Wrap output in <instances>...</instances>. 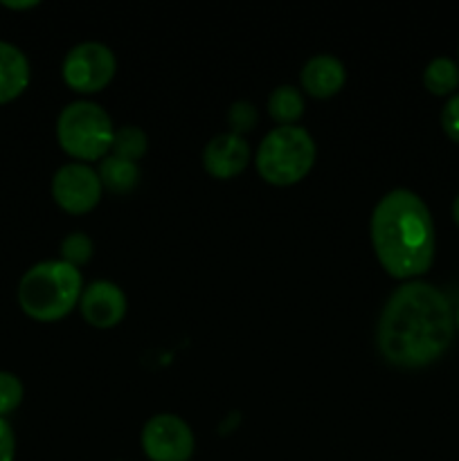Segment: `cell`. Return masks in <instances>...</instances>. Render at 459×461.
Here are the masks:
<instances>
[{
	"label": "cell",
	"instance_id": "obj_16",
	"mask_svg": "<svg viewBox=\"0 0 459 461\" xmlns=\"http://www.w3.org/2000/svg\"><path fill=\"white\" fill-rule=\"evenodd\" d=\"M147 149H148V138L140 126L135 124L117 126L115 135H112L111 153L126 158V160L138 162L140 158L147 153Z\"/></svg>",
	"mask_w": 459,
	"mask_h": 461
},
{
	"label": "cell",
	"instance_id": "obj_6",
	"mask_svg": "<svg viewBox=\"0 0 459 461\" xmlns=\"http://www.w3.org/2000/svg\"><path fill=\"white\" fill-rule=\"evenodd\" d=\"M117 70L115 52L102 41H81L63 57V81L76 93H97L111 84Z\"/></svg>",
	"mask_w": 459,
	"mask_h": 461
},
{
	"label": "cell",
	"instance_id": "obj_15",
	"mask_svg": "<svg viewBox=\"0 0 459 461\" xmlns=\"http://www.w3.org/2000/svg\"><path fill=\"white\" fill-rule=\"evenodd\" d=\"M423 86L435 95L453 93L459 86V63L446 54L430 59L423 70Z\"/></svg>",
	"mask_w": 459,
	"mask_h": 461
},
{
	"label": "cell",
	"instance_id": "obj_19",
	"mask_svg": "<svg viewBox=\"0 0 459 461\" xmlns=\"http://www.w3.org/2000/svg\"><path fill=\"white\" fill-rule=\"evenodd\" d=\"M256 122H259V111H256L255 104L248 102V99H238V102L230 104L228 124L232 133H248V131L255 129Z\"/></svg>",
	"mask_w": 459,
	"mask_h": 461
},
{
	"label": "cell",
	"instance_id": "obj_9",
	"mask_svg": "<svg viewBox=\"0 0 459 461\" xmlns=\"http://www.w3.org/2000/svg\"><path fill=\"white\" fill-rule=\"evenodd\" d=\"M126 293L120 284L111 279H94L81 293L79 309L88 324L97 329H111L120 324L126 315Z\"/></svg>",
	"mask_w": 459,
	"mask_h": 461
},
{
	"label": "cell",
	"instance_id": "obj_4",
	"mask_svg": "<svg viewBox=\"0 0 459 461\" xmlns=\"http://www.w3.org/2000/svg\"><path fill=\"white\" fill-rule=\"evenodd\" d=\"M315 140L300 124L274 126L261 138L255 165L261 178L270 185H295L304 178L315 162Z\"/></svg>",
	"mask_w": 459,
	"mask_h": 461
},
{
	"label": "cell",
	"instance_id": "obj_21",
	"mask_svg": "<svg viewBox=\"0 0 459 461\" xmlns=\"http://www.w3.org/2000/svg\"><path fill=\"white\" fill-rule=\"evenodd\" d=\"M16 459V435H14L12 423L0 417V461Z\"/></svg>",
	"mask_w": 459,
	"mask_h": 461
},
{
	"label": "cell",
	"instance_id": "obj_10",
	"mask_svg": "<svg viewBox=\"0 0 459 461\" xmlns=\"http://www.w3.org/2000/svg\"><path fill=\"white\" fill-rule=\"evenodd\" d=\"M250 162V144L243 135L223 131L202 149V167L214 178H234Z\"/></svg>",
	"mask_w": 459,
	"mask_h": 461
},
{
	"label": "cell",
	"instance_id": "obj_14",
	"mask_svg": "<svg viewBox=\"0 0 459 461\" xmlns=\"http://www.w3.org/2000/svg\"><path fill=\"white\" fill-rule=\"evenodd\" d=\"M268 113L282 126L297 124V120L304 115V97H302V90L291 84L277 86L268 95Z\"/></svg>",
	"mask_w": 459,
	"mask_h": 461
},
{
	"label": "cell",
	"instance_id": "obj_13",
	"mask_svg": "<svg viewBox=\"0 0 459 461\" xmlns=\"http://www.w3.org/2000/svg\"><path fill=\"white\" fill-rule=\"evenodd\" d=\"M97 174L104 187H108L115 194L130 192V189L138 187L140 183L138 162L126 160V158L115 156V153H108V156H104L102 160H99Z\"/></svg>",
	"mask_w": 459,
	"mask_h": 461
},
{
	"label": "cell",
	"instance_id": "obj_8",
	"mask_svg": "<svg viewBox=\"0 0 459 461\" xmlns=\"http://www.w3.org/2000/svg\"><path fill=\"white\" fill-rule=\"evenodd\" d=\"M52 198L61 210L70 214H84L99 203L104 185L99 174L88 162H66L52 176Z\"/></svg>",
	"mask_w": 459,
	"mask_h": 461
},
{
	"label": "cell",
	"instance_id": "obj_18",
	"mask_svg": "<svg viewBox=\"0 0 459 461\" xmlns=\"http://www.w3.org/2000/svg\"><path fill=\"white\" fill-rule=\"evenodd\" d=\"M22 396H25V387L21 378L0 369V417L7 419V414H12L22 403Z\"/></svg>",
	"mask_w": 459,
	"mask_h": 461
},
{
	"label": "cell",
	"instance_id": "obj_7",
	"mask_svg": "<svg viewBox=\"0 0 459 461\" xmlns=\"http://www.w3.org/2000/svg\"><path fill=\"white\" fill-rule=\"evenodd\" d=\"M142 450L151 461H189L196 448L192 426L174 412H158L142 428Z\"/></svg>",
	"mask_w": 459,
	"mask_h": 461
},
{
	"label": "cell",
	"instance_id": "obj_5",
	"mask_svg": "<svg viewBox=\"0 0 459 461\" xmlns=\"http://www.w3.org/2000/svg\"><path fill=\"white\" fill-rule=\"evenodd\" d=\"M115 124L102 104L93 99H75L66 104L57 117V140L66 153L79 162L102 160L111 153Z\"/></svg>",
	"mask_w": 459,
	"mask_h": 461
},
{
	"label": "cell",
	"instance_id": "obj_23",
	"mask_svg": "<svg viewBox=\"0 0 459 461\" xmlns=\"http://www.w3.org/2000/svg\"><path fill=\"white\" fill-rule=\"evenodd\" d=\"M453 219L457 221V225H459V194L454 196V201H453Z\"/></svg>",
	"mask_w": 459,
	"mask_h": 461
},
{
	"label": "cell",
	"instance_id": "obj_11",
	"mask_svg": "<svg viewBox=\"0 0 459 461\" xmlns=\"http://www.w3.org/2000/svg\"><path fill=\"white\" fill-rule=\"evenodd\" d=\"M302 88L313 97H331L345 86L346 68L336 54L320 52L306 59L300 72Z\"/></svg>",
	"mask_w": 459,
	"mask_h": 461
},
{
	"label": "cell",
	"instance_id": "obj_2",
	"mask_svg": "<svg viewBox=\"0 0 459 461\" xmlns=\"http://www.w3.org/2000/svg\"><path fill=\"white\" fill-rule=\"evenodd\" d=\"M372 246L382 268L399 279L423 275L435 259V221L417 192L396 187L378 198L369 219Z\"/></svg>",
	"mask_w": 459,
	"mask_h": 461
},
{
	"label": "cell",
	"instance_id": "obj_12",
	"mask_svg": "<svg viewBox=\"0 0 459 461\" xmlns=\"http://www.w3.org/2000/svg\"><path fill=\"white\" fill-rule=\"evenodd\" d=\"M32 79L30 59L18 45L0 41V104H7L25 93Z\"/></svg>",
	"mask_w": 459,
	"mask_h": 461
},
{
	"label": "cell",
	"instance_id": "obj_24",
	"mask_svg": "<svg viewBox=\"0 0 459 461\" xmlns=\"http://www.w3.org/2000/svg\"><path fill=\"white\" fill-rule=\"evenodd\" d=\"M454 327L459 329V306H457V311H454Z\"/></svg>",
	"mask_w": 459,
	"mask_h": 461
},
{
	"label": "cell",
	"instance_id": "obj_20",
	"mask_svg": "<svg viewBox=\"0 0 459 461\" xmlns=\"http://www.w3.org/2000/svg\"><path fill=\"white\" fill-rule=\"evenodd\" d=\"M441 126L450 140L459 142V93H453L441 108Z\"/></svg>",
	"mask_w": 459,
	"mask_h": 461
},
{
	"label": "cell",
	"instance_id": "obj_1",
	"mask_svg": "<svg viewBox=\"0 0 459 461\" xmlns=\"http://www.w3.org/2000/svg\"><path fill=\"white\" fill-rule=\"evenodd\" d=\"M454 309L435 284L410 279L392 291L378 318V349L403 369L426 367L450 347Z\"/></svg>",
	"mask_w": 459,
	"mask_h": 461
},
{
	"label": "cell",
	"instance_id": "obj_22",
	"mask_svg": "<svg viewBox=\"0 0 459 461\" xmlns=\"http://www.w3.org/2000/svg\"><path fill=\"white\" fill-rule=\"evenodd\" d=\"M3 5L9 9H32L39 5V0H3Z\"/></svg>",
	"mask_w": 459,
	"mask_h": 461
},
{
	"label": "cell",
	"instance_id": "obj_17",
	"mask_svg": "<svg viewBox=\"0 0 459 461\" xmlns=\"http://www.w3.org/2000/svg\"><path fill=\"white\" fill-rule=\"evenodd\" d=\"M93 252H94V241L86 232H70L63 237L61 259L68 261V264L79 268L81 264L90 261Z\"/></svg>",
	"mask_w": 459,
	"mask_h": 461
},
{
	"label": "cell",
	"instance_id": "obj_3",
	"mask_svg": "<svg viewBox=\"0 0 459 461\" xmlns=\"http://www.w3.org/2000/svg\"><path fill=\"white\" fill-rule=\"evenodd\" d=\"M84 277L76 266L63 259H45L30 266L18 282V304L39 322H54L70 313L81 300Z\"/></svg>",
	"mask_w": 459,
	"mask_h": 461
}]
</instances>
